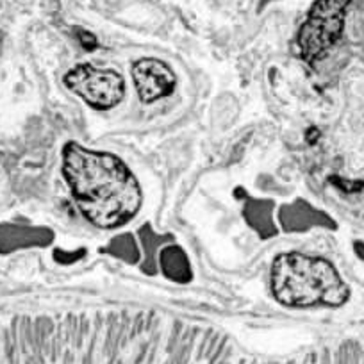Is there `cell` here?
I'll use <instances>...</instances> for the list:
<instances>
[{
	"label": "cell",
	"instance_id": "cell-8",
	"mask_svg": "<svg viewBox=\"0 0 364 364\" xmlns=\"http://www.w3.org/2000/svg\"><path fill=\"white\" fill-rule=\"evenodd\" d=\"M161 268H163L164 275L175 282H186L191 281L193 273H191L190 261H188L186 254L181 247H166L161 252Z\"/></svg>",
	"mask_w": 364,
	"mask_h": 364
},
{
	"label": "cell",
	"instance_id": "cell-1",
	"mask_svg": "<svg viewBox=\"0 0 364 364\" xmlns=\"http://www.w3.org/2000/svg\"><path fill=\"white\" fill-rule=\"evenodd\" d=\"M63 175L86 220L99 229H117L138 215L141 186L120 157L77 141L63 146Z\"/></svg>",
	"mask_w": 364,
	"mask_h": 364
},
{
	"label": "cell",
	"instance_id": "cell-7",
	"mask_svg": "<svg viewBox=\"0 0 364 364\" xmlns=\"http://www.w3.org/2000/svg\"><path fill=\"white\" fill-rule=\"evenodd\" d=\"M279 222L286 232H302L309 227L320 225L323 222V215L306 200L299 198L279 209Z\"/></svg>",
	"mask_w": 364,
	"mask_h": 364
},
{
	"label": "cell",
	"instance_id": "cell-5",
	"mask_svg": "<svg viewBox=\"0 0 364 364\" xmlns=\"http://www.w3.org/2000/svg\"><path fill=\"white\" fill-rule=\"evenodd\" d=\"M132 82L139 100L145 104L170 97L177 87V75L173 68L163 59L141 58L132 65Z\"/></svg>",
	"mask_w": 364,
	"mask_h": 364
},
{
	"label": "cell",
	"instance_id": "cell-9",
	"mask_svg": "<svg viewBox=\"0 0 364 364\" xmlns=\"http://www.w3.org/2000/svg\"><path fill=\"white\" fill-rule=\"evenodd\" d=\"M245 215H252V218H247V222L250 223L252 229L257 230L262 237H264V230H262V227L266 229V236L277 234V229L273 227L272 213L264 211V209H259V200L250 202V204L245 208Z\"/></svg>",
	"mask_w": 364,
	"mask_h": 364
},
{
	"label": "cell",
	"instance_id": "cell-2",
	"mask_svg": "<svg viewBox=\"0 0 364 364\" xmlns=\"http://www.w3.org/2000/svg\"><path fill=\"white\" fill-rule=\"evenodd\" d=\"M269 288L286 307H339L348 300L350 289L331 261L302 252H284L273 259Z\"/></svg>",
	"mask_w": 364,
	"mask_h": 364
},
{
	"label": "cell",
	"instance_id": "cell-3",
	"mask_svg": "<svg viewBox=\"0 0 364 364\" xmlns=\"http://www.w3.org/2000/svg\"><path fill=\"white\" fill-rule=\"evenodd\" d=\"M352 0H314L296 34L300 58L309 65L323 58L345 29L346 9Z\"/></svg>",
	"mask_w": 364,
	"mask_h": 364
},
{
	"label": "cell",
	"instance_id": "cell-6",
	"mask_svg": "<svg viewBox=\"0 0 364 364\" xmlns=\"http://www.w3.org/2000/svg\"><path fill=\"white\" fill-rule=\"evenodd\" d=\"M54 234L47 229L18 227L4 223L0 225V254H9L13 250L27 247H47Z\"/></svg>",
	"mask_w": 364,
	"mask_h": 364
},
{
	"label": "cell",
	"instance_id": "cell-4",
	"mask_svg": "<svg viewBox=\"0 0 364 364\" xmlns=\"http://www.w3.org/2000/svg\"><path fill=\"white\" fill-rule=\"evenodd\" d=\"M63 82L80 100L97 111L120 106L125 97V79L113 68H99L91 63H79L65 73Z\"/></svg>",
	"mask_w": 364,
	"mask_h": 364
},
{
	"label": "cell",
	"instance_id": "cell-10",
	"mask_svg": "<svg viewBox=\"0 0 364 364\" xmlns=\"http://www.w3.org/2000/svg\"><path fill=\"white\" fill-rule=\"evenodd\" d=\"M77 36H79L80 45H82L86 50H95V48L99 47V41H97V38L93 36L91 33H87V31L77 29Z\"/></svg>",
	"mask_w": 364,
	"mask_h": 364
}]
</instances>
